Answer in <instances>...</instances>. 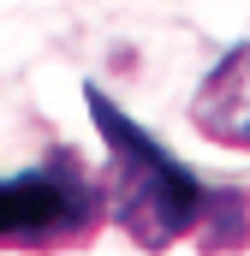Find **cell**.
Returning a JSON list of instances; mask_svg holds the SVG:
<instances>
[{"label":"cell","mask_w":250,"mask_h":256,"mask_svg":"<svg viewBox=\"0 0 250 256\" xmlns=\"http://www.w3.org/2000/svg\"><path fill=\"white\" fill-rule=\"evenodd\" d=\"M84 102L96 114V131L108 143V208L120 220V232L137 250L161 256L179 238H196L202 250H226L244 238V196L214 191L190 173L185 161L155 143L125 108H114L96 84H84Z\"/></svg>","instance_id":"1"},{"label":"cell","mask_w":250,"mask_h":256,"mask_svg":"<svg viewBox=\"0 0 250 256\" xmlns=\"http://www.w3.org/2000/svg\"><path fill=\"white\" fill-rule=\"evenodd\" d=\"M108 185L72 155H48L0 179V250H78L108 220Z\"/></svg>","instance_id":"2"},{"label":"cell","mask_w":250,"mask_h":256,"mask_svg":"<svg viewBox=\"0 0 250 256\" xmlns=\"http://www.w3.org/2000/svg\"><path fill=\"white\" fill-rule=\"evenodd\" d=\"M190 126L220 149H250V42L208 66V78L190 96Z\"/></svg>","instance_id":"3"}]
</instances>
